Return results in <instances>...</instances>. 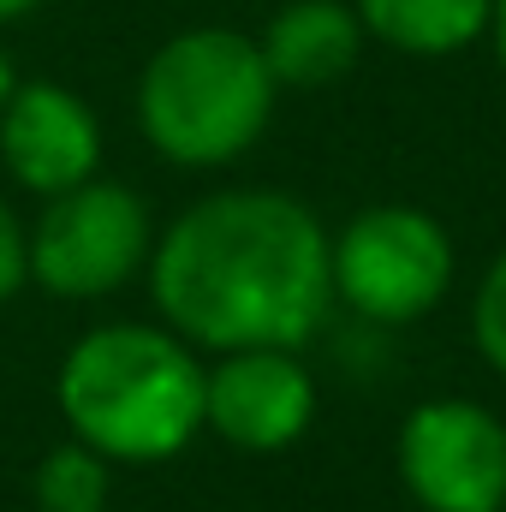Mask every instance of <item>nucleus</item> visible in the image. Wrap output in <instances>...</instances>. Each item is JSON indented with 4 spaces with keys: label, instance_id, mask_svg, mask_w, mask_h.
<instances>
[{
    "label": "nucleus",
    "instance_id": "4",
    "mask_svg": "<svg viewBox=\"0 0 506 512\" xmlns=\"http://www.w3.org/2000/svg\"><path fill=\"white\" fill-rule=\"evenodd\" d=\"M334 304L370 328H411L441 310L459 280L453 233L417 203L358 209L340 233H328Z\"/></svg>",
    "mask_w": 506,
    "mask_h": 512
},
{
    "label": "nucleus",
    "instance_id": "5",
    "mask_svg": "<svg viewBox=\"0 0 506 512\" xmlns=\"http://www.w3.org/2000/svg\"><path fill=\"white\" fill-rule=\"evenodd\" d=\"M155 215L120 179H84L60 197H42V215L24 227L30 286L60 304H96L143 280L155 251Z\"/></svg>",
    "mask_w": 506,
    "mask_h": 512
},
{
    "label": "nucleus",
    "instance_id": "9",
    "mask_svg": "<svg viewBox=\"0 0 506 512\" xmlns=\"http://www.w3.org/2000/svg\"><path fill=\"white\" fill-rule=\"evenodd\" d=\"M262 60L280 90H328L364 54V24L340 0H286L262 30Z\"/></svg>",
    "mask_w": 506,
    "mask_h": 512
},
{
    "label": "nucleus",
    "instance_id": "10",
    "mask_svg": "<svg viewBox=\"0 0 506 512\" xmlns=\"http://www.w3.org/2000/svg\"><path fill=\"white\" fill-rule=\"evenodd\" d=\"M364 36L387 42L411 60H447L489 36L495 0H358L352 6Z\"/></svg>",
    "mask_w": 506,
    "mask_h": 512
},
{
    "label": "nucleus",
    "instance_id": "7",
    "mask_svg": "<svg viewBox=\"0 0 506 512\" xmlns=\"http://www.w3.org/2000/svg\"><path fill=\"white\" fill-rule=\"evenodd\" d=\"M322 411L316 376L286 346H251L221 352L203 364V429L227 441L233 453H286L310 435Z\"/></svg>",
    "mask_w": 506,
    "mask_h": 512
},
{
    "label": "nucleus",
    "instance_id": "1",
    "mask_svg": "<svg viewBox=\"0 0 506 512\" xmlns=\"http://www.w3.org/2000/svg\"><path fill=\"white\" fill-rule=\"evenodd\" d=\"M328 233L292 191H209L155 233L143 268L155 316L209 358L251 346L304 352L334 310Z\"/></svg>",
    "mask_w": 506,
    "mask_h": 512
},
{
    "label": "nucleus",
    "instance_id": "3",
    "mask_svg": "<svg viewBox=\"0 0 506 512\" xmlns=\"http://www.w3.org/2000/svg\"><path fill=\"white\" fill-rule=\"evenodd\" d=\"M280 84L245 30L203 24L161 42L137 78V131L173 167L215 173L251 155L274 120Z\"/></svg>",
    "mask_w": 506,
    "mask_h": 512
},
{
    "label": "nucleus",
    "instance_id": "11",
    "mask_svg": "<svg viewBox=\"0 0 506 512\" xmlns=\"http://www.w3.org/2000/svg\"><path fill=\"white\" fill-rule=\"evenodd\" d=\"M108 495H114V465L72 435L60 447H48L30 471L36 512H108Z\"/></svg>",
    "mask_w": 506,
    "mask_h": 512
},
{
    "label": "nucleus",
    "instance_id": "8",
    "mask_svg": "<svg viewBox=\"0 0 506 512\" xmlns=\"http://www.w3.org/2000/svg\"><path fill=\"white\" fill-rule=\"evenodd\" d=\"M0 167L30 197H60L102 173V120L66 84H12L0 108Z\"/></svg>",
    "mask_w": 506,
    "mask_h": 512
},
{
    "label": "nucleus",
    "instance_id": "14",
    "mask_svg": "<svg viewBox=\"0 0 506 512\" xmlns=\"http://www.w3.org/2000/svg\"><path fill=\"white\" fill-rule=\"evenodd\" d=\"M489 36H495V60L506 72V0H495V18H489Z\"/></svg>",
    "mask_w": 506,
    "mask_h": 512
},
{
    "label": "nucleus",
    "instance_id": "6",
    "mask_svg": "<svg viewBox=\"0 0 506 512\" xmlns=\"http://www.w3.org/2000/svg\"><path fill=\"white\" fill-rule=\"evenodd\" d=\"M393 465L417 512H506V423L483 399L441 393L411 405Z\"/></svg>",
    "mask_w": 506,
    "mask_h": 512
},
{
    "label": "nucleus",
    "instance_id": "15",
    "mask_svg": "<svg viewBox=\"0 0 506 512\" xmlns=\"http://www.w3.org/2000/svg\"><path fill=\"white\" fill-rule=\"evenodd\" d=\"M42 0H0V24H18V18H30Z\"/></svg>",
    "mask_w": 506,
    "mask_h": 512
},
{
    "label": "nucleus",
    "instance_id": "16",
    "mask_svg": "<svg viewBox=\"0 0 506 512\" xmlns=\"http://www.w3.org/2000/svg\"><path fill=\"white\" fill-rule=\"evenodd\" d=\"M12 84H18V78H12V60H6V48H0V108H6V96H12Z\"/></svg>",
    "mask_w": 506,
    "mask_h": 512
},
{
    "label": "nucleus",
    "instance_id": "12",
    "mask_svg": "<svg viewBox=\"0 0 506 512\" xmlns=\"http://www.w3.org/2000/svg\"><path fill=\"white\" fill-rule=\"evenodd\" d=\"M471 346L506 382V251L483 268V280L471 292Z\"/></svg>",
    "mask_w": 506,
    "mask_h": 512
},
{
    "label": "nucleus",
    "instance_id": "2",
    "mask_svg": "<svg viewBox=\"0 0 506 512\" xmlns=\"http://www.w3.org/2000/svg\"><path fill=\"white\" fill-rule=\"evenodd\" d=\"M54 411L114 471L167 465L203 435V352L167 322H102L66 346Z\"/></svg>",
    "mask_w": 506,
    "mask_h": 512
},
{
    "label": "nucleus",
    "instance_id": "13",
    "mask_svg": "<svg viewBox=\"0 0 506 512\" xmlns=\"http://www.w3.org/2000/svg\"><path fill=\"white\" fill-rule=\"evenodd\" d=\"M30 286V256H24V221L0 191V310Z\"/></svg>",
    "mask_w": 506,
    "mask_h": 512
}]
</instances>
